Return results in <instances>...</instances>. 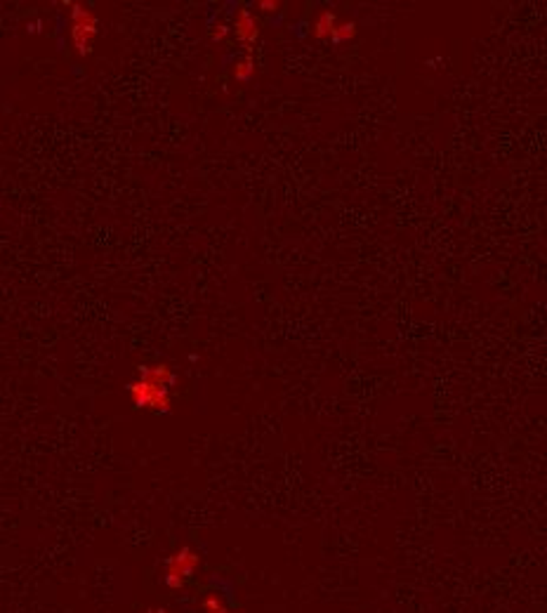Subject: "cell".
I'll return each instance as SVG.
<instances>
[{
	"label": "cell",
	"instance_id": "obj_1",
	"mask_svg": "<svg viewBox=\"0 0 547 613\" xmlns=\"http://www.w3.org/2000/svg\"><path fill=\"white\" fill-rule=\"evenodd\" d=\"M69 7V19H71V43L78 57H88L95 47V40L99 35V19L97 14L85 7L83 3H64Z\"/></svg>",
	"mask_w": 547,
	"mask_h": 613
},
{
	"label": "cell",
	"instance_id": "obj_2",
	"mask_svg": "<svg viewBox=\"0 0 547 613\" xmlns=\"http://www.w3.org/2000/svg\"><path fill=\"white\" fill-rule=\"evenodd\" d=\"M128 392H130L135 408L151 410V413H170L172 410L170 387H163V385H158V382L137 378L135 382L128 385Z\"/></svg>",
	"mask_w": 547,
	"mask_h": 613
},
{
	"label": "cell",
	"instance_id": "obj_3",
	"mask_svg": "<svg viewBox=\"0 0 547 613\" xmlns=\"http://www.w3.org/2000/svg\"><path fill=\"white\" fill-rule=\"evenodd\" d=\"M201 566V557L193 547L184 545L179 547L177 552H172L168 559H165V568H163V583L165 587L170 590H179L184 587V583L196 573V568Z\"/></svg>",
	"mask_w": 547,
	"mask_h": 613
},
{
	"label": "cell",
	"instance_id": "obj_4",
	"mask_svg": "<svg viewBox=\"0 0 547 613\" xmlns=\"http://www.w3.org/2000/svg\"><path fill=\"white\" fill-rule=\"evenodd\" d=\"M234 33H236V38H239L243 45H248V50H250V45H253V43L260 38V26H257L255 14L250 10H239V12H236Z\"/></svg>",
	"mask_w": 547,
	"mask_h": 613
},
{
	"label": "cell",
	"instance_id": "obj_5",
	"mask_svg": "<svg viewBox=\"0 0 547 613\" xmlns=\"http://www.w3.org/2000/svg\"><path fill=\"white\" fill-rule=\"evenodd\" d=\"M137 378H144V380H151V382H158L163 387H172L177 382V375L175 371L168 366V364H144V366H137Z\"/></svg>",
	"mask_w": 547,
	"mask_h": 613
},
{
	"label": "cell",
	"instance_id": "obj_6",
	"mask_svg": "<svg viewBox=\"0 0 547 613\" xmlns=\"http://www.w3.org/2000/svg\"><path fill=\"white\" fill-rule=\"evenodd\" d=\"M335 26H337L335 12H333V10H323V12L316 14V19H314V24H312V33H314V38H319V40L333 38Z\"/></svg>",
	"mask_w": 547,
	"mask_h": 613
},
{
	"label": "cell",
	"instance_id": "obj_7",
	"mask_svg": "<svg viewBox=\"0 0 547 613\" xmlns=\"http://www.w3.org/2000/svg\"><path fill=\"white\" fill-rule=\"evenodd\" d=\"M232 76H234L236 83H248L250 78L255 76V60H253V55L241 57V60L234 64Z\"/></svg>",
	"mask_w": 547,
	"mask_h": 613
},
{
	"label": "cell",
	"instance_id": "obj_8",
	"mask_svg": "<svg viewBox=\"0 0 547 613\" xmlns=\"http://www.w3.org/2000/svg\"><path fill=\"white\" fill-rule=\"evenodd\" d=\"M356 35V24L354 21H337L335 31H333V43H347Z\"/></svg>",
	"mask_w": 547,
	"mask_h": 613
},
{
	"label": "cell",
	"instance_id": "obj_9",
	"mask_svg": "<svg viewBox=\"0 0 547 613\" xmlns=\"http://www.w3.org/2000/svg\"><path fill=\"white\" fill-rule=\"evenodd\" d=\"M201 609H203L205 613H229L225 602H222V597H218V595H205L203 600H201Z\"/></svg>",
	"mask_w": 547,
	"mask_h": 613
},
{
	"label": "cell",
	"instance_id": "obj_10",
	"mask_svg": "<svg viewBox=\"0 0 547 613\" xmlns=\"http://www.w3.org/2000/svg\"><path fill=\"white\" fill-rule=\"evenodd\" d=\"M229 31H232V28H229L227 24H218V26H215L213 31H210V38H213L215 43H222V40H225L227 35H229Z\"/></svg>",
	"mask_w": 547,
	"mask_h": 613
},
{
	"label": "cell",
	"instance_id": "obj_11",
	"mask_svg": "<svg viewBox=\"0 0 547 613\" xmlns=\"http://www.w3.org/2000/svg\"><path fill=\"white\" fill-rule=\"evenodd\" d=\"M257 7H260L262 12L274 14V12H278L281 3H278V0H260V3H257Z\"/></svg>",
	"mask_w": 547,
	"mask_h": 613
},
{
	"label": "cell",
	"instance_id": "obj_12",
	"mask_svg": "<svg viewBox=\"0 0 547 613\" xmlns=\"http://www.w3.org/2000/svg\"><path fill=\"white\" fill-rule=\"evenodd\" d=\"M147 613H168L165 609H158V607H151V609H147Z\"/></svg>",
	"mask_w": 547,
	"mask_h": 613
}]
</instances>
